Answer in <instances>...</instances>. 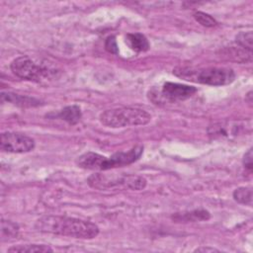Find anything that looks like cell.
<instances>
[{
    "label": "cell",
    "instance_id": "cell-1",
    "mask_svg": "<svg viewBox=\"0 0 253 253\" xmlns=\"http://www.w3.org/2000/svg\"><path fill=\"white\" fill-rule=\"evenodd\" d=\"M35 228L42 233L77 239H92L99 234V227L95 223L65 215H43L36 221Z\"/></svg>",
    "mask_w": 253,
    "mask_h": 253
},
{
    "label": "cell",
    "instance_id": "cell-17",
    "mask_svg": "<svg viewBox=\"0 0 253 253\" xmlns=\"http://www.w3.org/2000/svg\"><path fill=\"white\" fill-rule=\"evenodd\" d=\"M233 199L237 203L245 206H252V188L251 187H239L234 190Z\"/></svg>",
    "mask_w": 253,
    "mask_h": 253
},
{
    "label": "cell",
    "instance_id": "cell-19",
    "mask_svg": "<svg viewBox=\"0 0 253 253\" xmlns=\"http://www.w3.org/2000/svg\"><path fill=\"white\" fill-rule=\"evenodd\" d=\"M195 20L201 24L202 26L204 27H208V28H211V27H214L217 25V22L216 20L211 17V15L205 13V12H202V11H197L193 14Z\"/></svg>",
    "mask_w": 253,
    "mask_h": 253
},
{
    "label": "cell",
    "instance_id": "cell-20",
    "mask_svg": "<svg viewBox=\"0 0 253 253\" xmlns=\"http://www.w3.org/2000/svg\"><path fill=\"white\" fill-rule=\"evenodd\" d=\"M105 48L108 52L118 54L119 53V47L117 44L116 38L114 36H110L105 41Z\"/></svg>",
    "mask_w": 253,
    "mask_h": 253
},
{
    "label": "cell",
    "instance_id": "cell-4",
    "mask_svg": "<svg viewBox=\"0 0 253 253\" xmlns=\"http://www.w3.org/2000/svg\"><path fill=\"white\" fill-rule=\"evenodd\" d=\"M100 122L102 125L118 128L129 126H144L151 121V116L139 108L122 107L109 109L101 113Z\"/></svg>",
    "mask_w": 253,
    "mask_h": 253
},
{
    "label": "cell",
    "instance_id": "cell-7",
    "mask_svg": "<svg viewBox=\"0 0 253 253\" xmlns=\"http://www.w3.org/2000/svg\"><path fill=\"white\" fill-rule=\"evenodd\" d=\"M197 92V88L190 85H185L181 83H174V82H166L163 84L160 93L153 94L154 97L158 99V102H169L175 103L178 101L186 100L192 97Z\"/></svg>",
    "mask_w": 253,
    "mask_h": 253
},
{
    "label": "cell",
    "instance_id": "cell-11",
    "mask_svg": "<svg viewBox=\"0 0 253 253\" xmlns=\"http://www.w3.org/2000/svg\"><path fill=\"white\" fill-rule=\"evenodd\" d=\"M240 126L236 125H231V123H215L209 126L208 132L209 135L212 137H223L229 135H236Z\"/></svg>",
    "mask_w": 253,
    "mask_h": 253
},
{
    "label": "cell",
    "instance_id": "cell-18",
    "mask_svg": "<svg viewBox=\"0 0 253 253\" xmlns=\"http://www.w3.org/2000/svg\"><path fill=\"white\" fill-rule=\"evenodd\" d=\"M252 41H253V35H252V32L251 31H248V32H240L236 35L235 37V42L236 43L248 50V51H251L252 52Z\"/></svg>",
    "mask_w": 253,
    "mask_h": 253
},
{
    "label": "cell",
    "instance_id": "cell-6",
    "mask_svg": "<svg viewBox=\"0 0 253 253\" xmlns=\"http://www.w3.org/2000/svg\"><path fill=\"white\" fill-rule=\"evenodd\" d=\"M10 68L17 77L33 82H41L51 74V71L48 68L37 64L27 55H22L13 59Z\"/></svg>",
    "mask_w": 253,
    "mask_h": 253
},
{
    "label": "cell",
    "instance_id": "cell-12",
    "mask_svg": "<svg viewBox=\"0 0 253 253\" xmlns=\"http://www.w3.org/2000/svg\"><path fill=\"white\" fill-rule=\"evenodd\" d=\"M126 43L135 52H144L150 47L148 40L140 33L127 34L126 36Z\"/></svg>",
    "mask_w": 253,
    "mask_h": 253
},
{
    "label": "cell",
    "instance_id": "cell-2",
    "mask_svg": "<svg viewBox=\"0 0 253 253\" xmlns=\"http://www.w3.org/2000/svg\"><path fill=\"white\" fill-rule=\"evenodd\" d=\"M142 153V145H135L127 151L116 152L110 157L89 151L80 155L76 159V164L82 169L105 171L131 164L138 160Z\"/></svg>",
    "mask_w": 253,
    "mask_h": 253
},
{
    "label": "cell",
    "instance_id": "cell-15",
    "mask_svg": "<svg viewBox=\"0 0 253 253\" xmlns=\"http://www.w3.org/2000/svg\"><path fill=\"white\" fill-rule=\"evenodd\" d=\"M19 225L11 220H1V240L8 241L17 238L19 234Z\"/></svg>",
    "mask_w": 253,
    "mask_h": 253
},
{
    "label": "cell",
    "instance_id": "cell-16",
    "mask_svg": "<svg viewBox=\"0 0 253 253\" xmlns=\"http://www.w3.org/2000/svg\"><path fill=\"white\" fill-rule=\"evenodd\" d=\"M225 55L237 62H250L252 60V52L240 46L229 47L225 49Z\"/></svg>",
    "mask_w": 253,
    "mask_h": 253
},
{
    "label": "cell",
    "instance_id": "cell-8",
    "mask_svg": "<svg viewBox=\"0 0 253 253\" xmlns=\"http://www.w3.org/2000/svg\"><path fill=\"white\" fill-rule=\"evenodd\" d=\"M1 149L11 153H26L34 149L35 140L19 132H3L1 134Z\"/></svg>",
    "mask_w": 253,
    "mask_h": 253
},
{
    "label": "cell",
    "instance_id": "cell-21",
    "mask_svg": "<svg viewBox=\"0 0 253 253\" xmlns=\"http://www.w3.org/2000/svg\"><path fill=\"white\" fill-rule=\"evenodd\" d=\"M243 165L244 167L251 172L253 168V163H252V148H250L243 156Z\"/></svg>",
    "mask_w": 253,
    "mask_h": 253
},
{
    "label": "cell",
    "instance_id": "cell-5",
    "mask_svg": "<svg viewBox=\"0 0 253 253\" xmlns=\"http://www.w3.org/2000/svg\"><path fill=\"white\" fill-rule=\"evenodd\" d=\"M87 183L91 188L97 190L126 189L139 191L145 188L146 180L142 176L130 174H103L95 173L89 176Z\"/></svg>",
    "mask_w": 253,
    "mask_h": 253
},
{
    "label": "cell",
    "instance_id": "cell-3",
    "mask_svg": "<svg viewBox=\"0 0 253 253\" xmlns=\"http://www.w3.org/2000/svg\"><path fill=\"white\" fill-rule=\"evenodd\" d=\"M173 74L177 77L211 86H222L230 84L235 79L232 69L226 67H188L179 66L173 69Z\"/></svg>",
    "mask_w": 253,
    "mask_h": 253
},
{
    "label": "cell",
    "instance_id": "cell-22",
    "mask_svg": "<svg viewBox=\"0 0 253 253\" xmlns=\"http://www.w3.org/2000/svg\"><path fill=\"white\" fill-rule=\"evenodd\" d=\"M195 252H219V250L213 247H199L195 250Z\"/></svg>",
    "mask_w": 253,
    "mask_h": 253
},
{
    "label": "cell",
    "instance_id": "cell-23",
    "mask_svg": "<svg viewBox=\"0 0 253 253\" xmlns=\"http://www.w3.org/2000/svg\"><path fill=\"white\" fill-rule=\"evenodd\" d=\"M251 94H252V92H251V91H249V92H248V94L246 95V100L248 101V103H249V104H251V102H252V95H251Z\"/></svg>",
    "mask_w": 253,
    "mask_h": 253
},
{
    "label": "cell",
    "instance_id": "cell-9",
    "mask_svg": "<svg viewBox=\"0 0 253 253\" xmlns=\"http://www.w3.org/2000/svg\"><path fill=\"white\" fill-rule=\"evenodd\" d=\"M211 217V213L204 209H197L190 211L176 212L171 215V218L175 222H196L208 220Z\"/></svg>",
    "mask_w": 253,
    "mask_h": 253
},
{
    "label": "cell",
    "instance_id": "cell-10",
    "mask_svg": "<svg viewBox=\"0 0 253 253\" xmlns=\"http://www.w3.org/2000/svg\"><path fill=\"white\" fill-rule=\"evenodd\" d=\"M1 100L3 102H8L19 107H37L42 104L39 99L34 97L19 95L11 92H2Z\"/></svg>",
    "mask_w": 253,
    "mask_h": 253
},
{
    "label": "cell",
    "instance_id": "cell-13",
    "mask_svg": "<svg viewBox=\"0 0 253 253\" xmlns=\"http://www.w3.org/2000/svg\"><path fill=\"white\" fill-rule=\"evenodd\" d=\"M82 117L81 109L76 105L66 106L61 111H59L57 114L54 115V118H58L67 124L73 126L76 125Z\"/></svg>",
    "mask_w": 253,
    "mask_h": 253
},
{
    "label": "cell",
    "instance_id": "cell-14",
    "mask_svg": "<svg viewBox=\"0 0 253 253\" xmlns=\"http://www.w3.org/2000/svg\"><path fill=\"white\" fill-rule=\"evenodd\" d=\"M52 248L45 244H24V245H14L8 248L7 252L12 253H25V252H52Z\"/></svg>",
    "mask_w": 253,
    "mask_h": 253
}]
</instances>
